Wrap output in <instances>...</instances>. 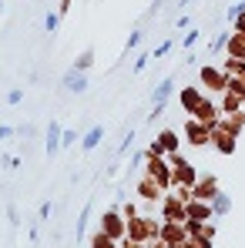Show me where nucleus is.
I'll use <instances>...</instances> for the list:
<instances>
[{"label":"nucleus","instance_id":"nucleus-37","mask_svg":"<svg viewBox=\"0 0 245 248\" xmlns=\"http://www.w3.org/2000/svg\"><path fill=\"white\" fill-rule=\"evenodd\" d=\"M50 211H54V208H50V202H44V205L37 208V221H47V218H50Z\"/></svg>","mask_w":245,"mask_h":248},{"label":"nucleus","instance_id":"nucleus-33","mask_svg":"<svg viewBox=\"0 0 245 248\" xmlns=\"http://www.w3.org/2000/svg\"><path fill=\"white\" fill-rule=\"evenodd\" d=\"M171 44H175V41H164V44H158V47H155V50H151V57H155V61H162L164 54H168V50H171Z\"/></svg>","mask_w":245,"mask_h":248},{"label":"nucleus","instance_id":"nucleus-25","mask_svg":"<svg viewBox=\"0 0 245 248\" xmlns=\"http://www.w3.org/2000/svg\"><path fill=\"white\" fill-rule=\"evenodd\" d=\"M94 64V47H87V50H81V57L74 61V71H87Z\"/></svg>","mask_w":245,"mask_h":248},{"label":"nucleus","instance_id":"nucleus-3","mask_svg":"<svg viewBox=\"0 0 245 248\" xmlns=\"http://www.w3.org/2000/svg\"><path fill=\"white\" fill-rule=\"evenodd\" d=\"M181 134H185V141H188L192 148H208V144H212V127L205 121H198V118H192V114H188Z\"/></svg>","mask_w":245,"mask_h":248},{"label":"nucleus","instance_id":"nucleus-10","mask_svg":"<svg viewBox=\"0 0 245 248\" xmlns=\"http://www.w3.org/2000/svg\"><path fill=\"white\" fill-rule=\"evenodd\" d=\"M218 191L222 188H218V178L215 174H198V181L192 185V198H198V202H212Z\"/></svg>","mask_w":245,"mask_h":248},{"label":"nucleus","instance_id":"nucleus-17","mask_svg":"<svg viewBox=\"0 0 245 248\" xmlns=\"http://www.w3.org/2000/svg\"><path fill=\"white\" fill-rule=\"evenodd\" d=\"M218 108H222V114H235V111H242L245 101L235 94V91H225L222 97H218Z\"/></svg>","mask_w":245,"mask_h":248},{"label":"nucleus","instance_id":"nucleus-42","mask_svg":"<svg viewBox=\"0 0 245 248\" xmlns=\"http://www.w3.org/2000/svg\"><path fill=\"white\" fill-rule=\"evenodd\" d=\"M67 10H71V0H61V3H57V14H61V17H64V14H67Z\"/></svg>","mask_w":245,"mask_h":248},{"label":"nucleus","instance_id":"nucleus-44","mask_svg":"<svg viewBox=\"0 0 245 248\" xmlns=\"http://www.w3.org/2000/svg\"><path fill=\"white\" fill-rule=\"evenodd\" d=\"M121 245H124V248H148V245H145V242H128V238H124Z\"/></svg>","mask_w":245,"mask_h":248},{"label":"nucleus","instance_id":"nucleus-46","mask_svg":"<svg viewBox=\"0 0 245 248\" xmlns=\"http://www.w3.org/2000/svg\"><path fill=\"white\" fill-rule=\"evenodd\" d=\"M118 248H124V245H121V242H118Z\"/></svg>","mask_w":245,"mask_h":248},{"label":"nucleus","instance_id":"nucleus-9","mask_svg":"<svg viewBox=\"0 0 245 248\" xmlns=\"http://www.w3.org/2000/svg\"><path fill=\"white\" fill-rule=\"evenodd\" d=\"M195 181H198V171L192 168V161L171 165V188H192Z\"/></svg>","mask_w":245,"mask_h":248},{"label":"nucleus","instance_id":"nucleus-45","mask_svg":"<svg viewBox=\"0 0 245 248\" xmlns=\"http://www.w3.org/2000/svg\"><path fill=\"white\" fill-rule=\"evenodd\" d=\"M188 3H192V0H178V7H188Z\"/></svg>","mask_w":245,"mask_h":248},{"label":"nucleus","instance_id":"nucleus-24","mask_svg":"<svg viewBox=\"0 0 245 248\" xmlns=\"http://www.w3.org/2000/svg\"><path fill=\"white\" fill-rule=\"evenodd\" d=\"M91 248H118V242H114L108 232H101V228H98V232L91 235Z\"/></svg>","mask_w":245,"mask_h":248},{"label":"nucleus","instance_id":"nucleus-27","mask_svg":"<svg viewBox=\"0 0 245 248\" xmlns=\"http://www.w3.org/2000/svg\"><path fill=\"white\" fill-rule=\"evenodd\" d=\"M78 141H81V134H78V131H74V127H67V131H64V134H61V148H74V144H78Z\"/></svg>","mask_w":245,"mask_h":248},{"label":"nucleus","instance_id":"nucleus-21","mask_svg":"<svg viewBox=\"0 0 245 248\" xmlns=\"http://www.w3.org/2000/svg\"><path fill=\"white\" fill-rule=\"evenodd\" d=\"M158 141H162L164 155H171V151H178V144H181V138H178V131H171V127H164L162 134H155Z\"/></svg>","mask_w":245,"mask_h":248},{"label":"nucleus","instance_id":"nucleus-39","mask_svg":"<svg viewBox=\"0 0 245 248\" xmlns=\"http://www.w3.org/2000/svg\"><path fill=\"white\" fill-rule=\"evenodd\" d=\"M195 41H198V31H188L185 41H181V47H195Z\"/></svg>","mask_w":245,"mask_h":248},{"label":"nucleus","instance_id":"nucleus-15","mask_svg":"<svg viewBox=\"0 0 245 248\" xmlns=\"http://www.w3.org/2000/svg\"><path fill=\"white\" fill-rule=\"evenodd\" d=\"M225 57H232V61H245V37L242 34H229V41H225Z\"/></svg>","mask_w":245,"mask_h":248},{"label":"nucleus","instance_id":"nucleus-38","mask_svg":"<svg viewBox=\"0 0 245 248\" xmlns=\"http://www.w3.org/2000/svg\"><path fill=\"white\" fill-rule=\"evenodd\" d=\"M14 134H17V131H14V127H10V124H0V144H3V141H7V138H14Z\"/></svg>","mask_w":245,"mask_h":248},{"label":"nucleus","instance_id":"nucleus-31","mask_svg":"<svg viewBox=\"0 0 245 248\" xmlns=\"http://www.w3.org/2000/svg\"><path fill=\"white\" fill-rule=\"evenodd\" d=\"M57 24H61V14H57V10L44 17V27H47V34H54V31H57Z\"/></svg>","mask_w":245,"mask_h":248},{"label":"nucleus","instance_id":"nucleus-26","mask_svg":"<svg viewBox=\"0 0 245 248\" xmlns=\"http://www.w3.org/2000/svg\"><path fill=\"white\" fill-rule=\"evenodd\" d=\"M87 218H91V202L84 205V211L78 215V242H84V228H87Z\"/></svg>","mask_w":245,"mask_h":248},{"label":"nucleus","instance_id":"nucleus-34","mask_svg":"<svg viewBox=\"0 0 245 248\" xmlns=\"http://www.w3.org/2000/svg\"><path fill=\"white\" fill-rule=\"evenodd\" d=\"M242 14H245V3H232V7H229V20H232V24H235Z\"/></svg>","mask_w":245,"mask_h":248},{"label":"nucleus","instance_id":"nucleus-40","mask_svg":"<svg viewBox=\"0 0 245 248\" xmlns=\"http://www.w3.org/2000/svg\"><path fill=\"white\" fill-rule=\"evenodd\" d=\"M3 168H10V171H17V168H20V158H17V155H10V158H3Z\"/></svg>","mask_w":245,"mask_h":248},{"label":"nucleus","instance_id":"nucleus-29","mask_svg":"<svg viewBox=\"0 0 245 248\" xmlns=\"http://www.w3.org/2000/svg\"><path fill=\"white\" fill-rule=\"evenodd\" d=\"M141 37H145V31H141V27H138V31H131V37H128V44H124V54H128V50H134V47L141 44Z\"/></svg>","mask_w":245,"mask_h":248},{"label":"nucleus","instance_id":"nucleus-41","mask_svg":"<svg viewBox=\"0 0 245 248\" xmlns=\"http://www.w3.org/2000/svg\"><path fill=\"white\" fill-rule=\"evenodd\" d=\"M121 215H124V218H134V215H138V208H134V205H124Z\"/></svg>","mask_w":245,"mask_h":248},{"label":"nucleus","instance_id":"nucleus-12","mask_svg":"<svg viewBox=\"0 0 245 248\" xmlns=\"http://www.w3.org/2000/svg\"><path fill=\"white\" fill-rule=\"evenodd\" d=\"M138 198H141V202H162V198H164V188L155 181V178H148V174H145V178L138 181Z\"/></svg>","mask_w":245,"mask_h":248},{"label":"nucleus","instance_id":"nucleus-23","mask_svg":"<svg viewBox=\"0 0 245 248\" xmlns=\"http://www.w3.org/2000/svg\"><path fill=\"white\" fill-rule=\"evenodd\" d=\"M229 208H232V198H229L225 191H218V195L212 198V211H215V218H222V215H229Z\"/></svg>","mask_w":245,"mask_h":248},{"label":"nucleus","instance_id":"nucleus-2","mask_svg":"<svg viewBox=\"0 0 245 248\" xmlns=\"http://www.w3.org/2000/svg\"><path fill=\"white\" fill-rule=\"evenodd\" d=\"M198 81H202L205 94H212V97H222V94L229 91V74H225L222 67H208V64H205L202 71H198Z\"/></svg>","mask_w":245,"mask_h":248},{"label":"nucleus","instance_id":"nucleus-5","mask_svg":"<svg viewBox=\"0 0 245 248\" xmlns=\"http://www.w3.org/2000/svg\"><path fill=\"white\" fill-rule=\"evenodd\" d=\"M101 232H108L114 242H124L128 238V218H124L121 211H108V215H101Z\"/></svg>","mask_w":245,"mask_h":248},{"label":"nucleus","instance_id":"nucleus-22","mask_svg":"<svg viewBox=\"0 0 245 248\" xmlns=\"http://www.w3.org/2000/svg\"><path fill=\"white\" fill-rule=\"evenodd\" d=\"M222 124H225L232 134H242V131H245V108H242V111H235V114H222Z\"/></svg>","mask_w":245,"mask_h":248},{"label":"nucleus","instance_id":"nucleus-32","mask_svg":"<svg viewBox=\"0 0 245 248\" xmlns=\"http://www.w3.org/2000/svg\"><path fill=\"white\" fill-rule=\"evenodd\" d=\"M148 61H151V50H141V54H138V61H134V74H141V71L148 67Z\"/></svg>","mask_w":245,"mask_h":248},{"label":"nucleus","instance_id":"nucleus-11","mask_svg":"<svg viewBox=\"0 0 245 248\" xmlns=\"http://www.w3.org/2000/svg\"><path fill=\"white\" fill-rule=\"evenodd\" d=\"M158 242H164V245H185V242H188V235H185V225H181V221H162Z\"/></svg>","mask_w":245,"mask_h":248},{"label":"nucleus","instance_id":"nucleus-36","mask_svg":"<svg viewBox=\"0 0 245 248\" xmlns=\"http://www.w3.org/2000/svg\"><path fill=\"white\" fill-rule=\"evenodd\" d=\"M20 97H24V91H20V87H14V91L7 94V104L14 108V104H20Z\"/></svg>","mask_w":245,"mask_h":248},{"label":"nucleus","instance_id":"nucleus-16","mask_svg":"<svg viewBox=\"0 0 245 248\" xmlns=\"http://www.w3.org/2000/svg\"><path fill=\"white\" fill-rule=\"evenodd\" d=\"M64 91H74V94H84L87 91V78H84V71H67L64 74Z\"/></svg>","mask_w":245,"mask_h":248},{"label":"nucleus","instance_id":"nucleus-4","mask_svg":"<svg viewBox=\"0 0 245 248\" xmlns=\"http://www.w3.org/2000/svg\"><path fill=\"white\" fill-rule=\"evenodd\" d=\"M235 141H239V134H232L225 124L218 121L212 127V144H208V148H215L218 155H235Z\"/></svg>","mask_w":245,"mask_h":248},{"label":"nucleus","instance_id":"nucleus-6","mask_svg":"<svg viewBox=\"0 0 245 248\" xmlns=\"http://www.w3.org/2000/svg\"><path fill=\"white\" fill-rule=\"evenodd\" d=\"M158 205H162V221H181V225H185V218H188V215H185V202H181L175 191H164V198Z\"/></svg>","mask_w":245,"mask_h":248},{"label":"nucleus","instance_id":"nucleus-20","mask_svg":"<svg viewBox=\"0 0 245 248\" xmlns=\"http://www.w3.org/2000/svg\"><path fill=\"white\" fill-rule=\"evenodd\" d=\"M171 94H175V78H164V81H158L155 94H151V101H155V104H168Z\"/></svg>","mask_w":245,"mask_h":248},{"label":"nucleus","instance_id":"nucleus-43","mask_svg":"<svg viewBox=\"0 0 245 248\" xmlns=\"http://www.w3.org/2000/svg\"><path fill=\"white\" fill-rule=\"evenodd\" d=\"M7 218H10V225H17V221H20V218H17V208H14V205L7 208Z\"/></svg>","mask_w":245,"mask_h":248},{"label":"nucleus","instance_id":"nucleus-7","mask_svg":"<svg viewBox=\"0 0 245 248\" xmlns=\"http://www.w3.org/2000/svg\"><path fill=\"white\" fill-rule=\"evenodd\" d=\"M145 174L155 178L164 191H171V165H168V158H151V161H145Z\"/></svg>","mask_w":245,"mask_h":248},{"label":"nucleus","instance_id":"nucleus-13","mask_svg":"<svg viewBox=\"0 0 245 248\" xmlns=\"http://www.w3.org/2000/svg\"><path fill=\"white\" fill-rule=\"evenodd\" d=\"M202 97H205V87H195V84H192V87H181V91H178V104H181V108H185L188 114H192V111H195V108L202 104Z\"/></svg>","mask_w":245,"mask_h":248},{"label":"nucleus","instance_id":"nucleus-18","mask_svg":"<svg viewBox=\"0 0 245 248\" xmlns=\"http://www.w3.org/2000/svg\"><path fill=\"white\" fill-rule=\"evenodd\" d=\"M101 141H104V127H101V124H94V127H91V131L81 138V151H84V155H91Z\"/></svg>","mask_w":245,"mask_h":248},{"label":"nucleus","instance_id":"nucleus-28","mask_svg":"<svg viewBox=\"0 0 245 248\" xmlns=\"http://www.w3.org/2000/svg\"><path fill=\"white\" fill-rule=\"evenodd\" d=\"M145 155H148V158H164V148H162V141L155 138V141H151V144L145 148Z\"/></svg>","mask_w":245,"mask_h":248},{"label":"nucleus","instance_id":"nucleus-8","mask_svg":"<svg viewBox=\"0 0 245 248\" xmlns=\"http://www.w3.org/2000/svg\"><path fill=\"white\" fill-rule=\"evenodd\" d=\"M192 118H198V121H205L208 127H215V124L222 121V108H218V101L212 97V94H205L202 97V104L192 111Z\"/></svg>","mask_w":245,"mask_h":248},{"label":"nucleus","instance_id":"nucleus-30","mask_svg":"<svg viewBox=\"0 0 245 248\" xmlns=\"http://www.w3.org/2000/svg\"><path fill=\"white\" fill-rule=\"evenodd\" d=\"M185 248H212V238H205V235H195V238H188Z\"/></svg>","mask_w":245,"mask_h":248},{"label":"nucleus","instance_id":"nucleus-19","mask_svg":"<svg viewBox=\"0 0 245 248\" xmlns=\"http://www.w3.org/2000/svg\"><path fill=\"white\" fill-rule=\"evenodd\" d=\"M61 134H64L61 124L47 121V155H57V151H61Z\"/></svg>","mask_w":245,"mask_h":248},{"label":"nucleus","instance_id":"nucleus-14","mask_svg":"<svg viewBox=\"0 0 245 248\" xmlns=\"http://www.w3.org/2000/svg\"><path fill=\"white\" fill-rule=\"evenodd\" d=\"M185 215H188L192 221H212V218H215L212 202H198V198H192V202L185 205Z\"/></svg>","mask_w":245,"mask_h":248},{"label":"nucleus","instance_id":"nucleus-35","mask_svg":"<svg viewBox=\"0 0 245 248\" xmlns=\"http://www.w3.org/2000/svg\"><path fill=\"white\" fill-rule=\"evenodd\" d=\"M131 141H134V131H128V134H124V141H121V144H118V158H121L124 151L131 148Z\"/></svg>","mask_w":245,"mask_h":248},{"label":"nucleus","instance_id":"nucleus-1","mask_svg":"<svg viewBox=\"0 0 245 248\" xmlns=\"http://www.w3.org/2000/svg\"><path fill=\"white\" fill-rule=\"evenodd\" d=\"M158 232H162V221L151 218V215H134V218H128V242H145V245H151V242H158Z\"/></svg>","mask_w":245,"mask_h":248}]
</instances>
